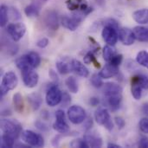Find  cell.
<instances>
[{
	"label": "cell",
	"instance_id": "obj_1",
	"mask_svg": "<svg viewBox=\"0 0 148 148\" xmlns=\"http://www.w3.org/2000/svg\"><path fill=\"white\" fill-rule=\"evenodd\" d=\"M1 129L3 134H9L15 138L16 140L21 135L22 133V126L21 124L15 120L10 119H3L1 120Z\"/></svg>",
	"mask_w": 148,
	"mask_h": 148
},
{
	"label": "cell",
	"instance_id": "obj_2",
	"mask_svg": "<svg viewBox=\"0 0 148 148\" xmlns=\"http://www.w3.org/2000/svg\"><path fill=\"white\" fill-rule=\"evenodd\" d=\"M18 84V79L16 75L13 71L6 72L2 79L0 86V95L4 96L9 91L13 90Z\"/></svg>",
	"mask_w": 148,
	"mask_h": 148
},
{
	"label": "cell",
	"instance_id": "obj_3",
	"mask_svg": "<svg viewBox=\"0 0 148 148\" xmlns=\"http://www.w3.org/2000/svg\"><path fill=\"white\" fill-rule=\"evenodd\" d=\"M22 140L28 146L34 147H42L44 146V140L39 134H36L30 130H23L21 133Z\"/></svg>",
	"mask_w": 148,
	"mask_h": 148
},
{
	"label": "cell",
	"instance_id": "obj_4",
	"mask_svg": "<svg viewBox=\"0 0 148 148\" xmlns=\"http://www.w3.org/2000/svg\"><path fill=\"white\" fill-rule=\"evenodd\" d=\"M68 118L75 125L82 124L87 118L86 111L81 106H71L68 110Z\"/></svg>",
	"mask_w": 148,
	"mask_h": 148
},
{
	"label": "cell",
	"instance_id": "obj_5",
	"mask_svg": "<svg viewBox=\"0 0 148 148\" xmlns=\"http://www.w3.org/2000/svg\"><path fill=\"white\" fill-rule=\"evenodd\" d=\"M95 120L99 125L104 126L108 131L111 132L113 130L114 123L111 120V117L108 109L102 108H98L95 113Z\"/></svg>",
	"mask_w": 148,
	"mask_h": 148
},
{
	"label": "cell",
	"instance_id": "obj_6",
	"mask_svg": "<svg viewBox=\"0 0 148 148\" xmlns=\"http://www.w3.org/2000/svg\"><path fill=\"white\" fill-rule=\"evenodd\" d=\"M21 71H22V78L24 85L29 88H33L36 87L39 82V75L34 70V69L28 67L22 69Z\"/></svg>",
	"mask_w": 148,
	"mask_h": 148
},
{
	"label": "cell",
	"instance_id": "obj_7",
	"mask_svg": "<svg viewBox=\"0 0 148 148\" xmlns=\"http://www.w3.org/2000/svg\"><path fill=\"white\" fill-rule=\"evenodd\" d=\"M62 97V94L61 90L59 89L57 85L53 84L47 90L46 96H45L46 103L49 107H56L59 103H61Z\"/></svg>",
	"mask_w": 148,
	"mask_h": 148
},
{
	"label": "cell",
	"instance_id": "obj_8",
	"mask_svg": "<svg viewBox=\"0 0 148 148\" xmlns=\"http://www.w3.org/2000/svg\"><path fill=\"white\" fill-rule=\"evenodd\" d=\"M7 32L13 41L18 42L26 33V26L23 23H13L7 26Z\"/></svg>",
	"mask_w": 148,
	"mask_h": 148
},
{
	"label": "cell",
	"instance_id": "obj_9",
	"mask_svg": "<svg viewBox=\"0 0 148 148\" xmlns=\"http://www.w3.org/2000/svg\"><path fill=\"white\" fill-rule=\"evenodd\" d=\"M101 36L107 44L114 46L119 39V29L112 25H105L102 29Z\"/></svg>",
	"mask_w": 148,
	"mask_h": 148
},
{
	"label": "cell",
	"instance_id": "obj_10",
	"mask_svg": "<svg viewBox=\"0 0 148 148\" xmlns=\"http://www.w3.org/2000/svg\"><path fill=\"white\" fill-rule=\"evenodd\" d=\"M119 38L122 42V44L126 46H130L134 44L136 40L134 30L126 27L121 28L119 29Z\"/></svg>",
	"mask_w": 148,
	"mask_h": 148
},
{
	"label": "cell",
	"instance_id": "obj_11",
	"mask_svg": "<svg viewBox=\"0 0 148 148\" xmlns=\"http://www.w3.org/2000/svg\"><path fill=\"white\" fill-rule=\"evenodd\" d=\"M44 23L48 29L57 30L59 28V17L55 10H48L44 15Z\"/></svg>",
	"mask_w": 148,
	"mask_h": 148
},
{
	"label": "cell",
	"instance_id": "obj_12",
	"mask_svg": "<svg viewBox=\"0 0 148 148\" xmlns=\"http://www.w3.org/2000/svg\"><path fill=\"white\" fill-rule=\"evenodd\" d=\"M84 140L89 147H101L102 144H103L101 137L95 132H88L84 135Z\"/></svg>",
	"mask_w": 148,
	"mask_h": 148
},
{
	"label": "cell",
	"instance_id": "obj_13",
	"mask_svg": "<svg viewBox=\"0 0 148 148\" xmlns=\"http://www.w3.org/2000/svg\"><path fill=\"white\" fill-rule=\"evenodd\" d=\"M71 67H72V70L75 71V73L77 74L79 76L87 78L89 75V71H88V68L79 60H76V59L72 60Z\"/></svg>",
	"mask_w": 148,
	"mask_h": 148
},
{
	"label": "cell",
	"instance_id": "obj_14",
	"mask_svg": "<svg viewBox=\"0 0 148 148\" xmlns=\"http://www.w3.org/2000/svg\"><path fill=\"white\" fill-rule=\"evenodd\" d=\"M66 5L72 11H86L89 8L85 0H68Z\"/></svg>",
	"mask_w": 148,
	"mask_h": 148
},
{
	"label": "cell",
	"instance_id": "obj_15",
	"mask_svg": "<svg viewBox=\"0 0 148 148\" xmlns=\"http://www.w3.org/2000/svg\"><path fill=\"white\" fill-rule=\"evenodd\" d=\"M119 74V67H116L114 65H112L110 63L106 64L101 70L100 71L99 75L103 78V79H109L112 78Z\"/></svg>",
	"mask_w": 148,
	"mask_h": 148
},
{
	"label": "cell",
	"instance_id": "obj_16",
	"mask_svg": "<svg viewBox=\"0 0 148 148\" xmlns=\"http://www.w3.org/2000/svg\"><path fill=\"white\" fill-rule=\"evenodd\" d=\"M122 90L121 86L115 82H108L104 86V94L106 97L115 95H122Z\"/></svg>",
	"mask_w": 148,
	"mask_h": 148
},
{
	"label": "cell",
	"instance_id": "obj_17",
	"mask_svg": "<svg viewBox=\"0 0 148 148\" xmlns=\"http://www.w3.org/2000/svg\"><path fill=\"white\" fill-rule=\"evenodd\" d=\"M132 16L134 20L140 24L148 23V9H140L135 10Z\"/></svg>",
	"mask_w": 148,
	"mask_h": 148
},
{
	"label": "cell",
	"instance_id": "obj_18",
	"mask_svg": "<svg viewBox=\"0 0 148 148\" xmlns=\"http://www.w3.org/2000/svg\"><path fill=\"white\" fill-rule=\"evenodd\" d=\"M27 99H28V102L29 103V106L33 111L38 110L40 108V107L42 106V96L37 93H32V94L29 95Z\"/></svg>",
	"mask_w": 148,
	"mask_h": 148
},
{
	"label": "cell",
	"instance_id": "obj_19",
	"mask_svg": "<svg viewBox=\"0 0 148 148\" xmlns=\"http://www.w3.org/2000/svg\"><path fill=\"white\" fill-rule=\"evenodd\" d=\"M134 32L136 37V40L142 42H148V29L143 26H136L134 28Z\"/></svg>",
	"mask_w": 148,
	"mask_h": 148
},
{
	"label": "cell",
	"instance_id": "obj_20",
	"mask_svg": "<svg viewBox=\"0 0 148 148\" xmlns=\"http://www.w3.org/2000/svg\"><path fill=\"white\" fill-rule=\"evenodd\" d=\"M56 69L61 75H67L72 70L71 62H69L66 59H61L56 62Z\"/></svg>",
	"mask_w": 148,
	"mask_h": 148
},
{
	"label": "cell",
	"instance_id": "obj_21",
	"mask_svg": "<svg viewBox=\"0 0 148 148\" xmlns=\"http://www.w3.org/2000/svg\"><path fill=\"white\" fill-rule=\"evenodd\" d=\"M53 128L60 134H67L69 132V127L66 122V119H56Z\"/></svg>",
	"mask_w": 148,
	"mask_h": 148
},
{
	"label": "cell",
	"instance_id": "obj_22",
	"mask_svg": "<svg viewBox=\"0 0 148 148\" xmlns=\"http://www.w3.org/2000/svg\"><path fill=\"white\" fill-rule=\"evenodd\" d=\"M13 105H14V108L15 110L19 113L22 114L23 112L24 109V103H23V96L21 95V94L19 93H16L13 95Z\"/></svg>",
	"mask_w": 148,
	"mask_h": 148
},
{
	"label": "cell",
	"instance_id": "obj_23",
	"mask_svg": "<svg viewBox=\"0 0 148 148\" xmlns=\"http://www.w3.org/2000/svg\"><path fill=\"white\" fill-rule=\"evenodd\" d=\"M108 103L112 108V110H116L120 108L122 101V95H115L107 97Z\"/></svg>",
	"mask_w": 148,
	"mask_h": 148
},
{
	"label": "cell",
	"instance_id": "obj_24",
	"mask_svg": "<svg viewBox=\"0 0 148 148\" xmlns=\"http://www.w3.org/2000/svg\"><path fill=\"white\" fill-rule=\"evenodd\" d=\"M131 83L139 84L143 89H148V77L145 75H137L132 77Z\"/></svg>",
	"mask_w": 148,
	"mask_h": 148
},
{
	"label": "cell",
	"instance_id": "obj_25",
	"mask_svg": "<svg viewBox=\"0 0 148 148\" xmlns=\"http://www.w3.org/2000/svg\"><path fill=\"white\" fill-rule=\"evenodd\" d=\"M24 13L28 17H36L39 16L40 13L39 6L35 3H30L25 7Z\"/></svg>",
	"mask_w": 148,
	"mask_h": 148
},
{
	"label": "cell",
	"instance_id": "obj_26",
	"mask_svg": "<svg viewBox=\"0 0 148 148\" xmlns=\"http://www.w3.org/2000/svg\"><path fill=\"white\" fill-rule=\"evenodd\" d=\"M26 56H27V58H28L30 67H32L33 69L37 68L39 66V64L41 63V57L36 52H29V53L26 54Z\"/></svg>",
	"mask_w": 148,
	"mask_h": 148
},
{
	"label": "cell",
	"instance_id": "obj_27",
	"mask_svg": "<svg viewBox=\"0 0 148 148\" xmlns=\"http://www.w3.org/2000/svg\"><path fill=\"white\" fill-rule=\"evenodd\" d=\"M66 86L69 89V91L72 94H76L79 91V86L78 83L75 80V78L74 76H69L67 78L66 82Z\"/></svg>",
	"mask_w": 148,
	"mask_h": 148
},
{
	"label": "cell",
	"instance_id": "obj_28",
	"mask_svg": "<svg viewBox=\"0 0 148 148\" xmlns=\"http://www.w3.org/2000/svg\"><path fill=\"white\" fill-rule=\"evenodd\" d=\"M136 62L140 66H143L148 69V52L147 50H141L137 54Z\"/></svg>",
	"mask_w": 148,
	"mask_h": 148
},
{
	"label": "cell",
	"instance_id": "obj_29",
	"mask_svg": "<svg viewBox=\"0 0 148 148\" xmlns=\"http://www.w3.org/2000/svg\"><path fill=\"white\" fill-rule=\"evenodd\" d=\"M15 138H13L12 136L3 134L1 137V143L0 146L1 147L6 148V147H12L15 144Z\"/></svg>",
	"mask_w": 148,
	"mask_h": 148
},
{
	"label": "cell",
	"instance_id": "obj_30",
	"mask_svg": "<svg viewBox=\"0 0 148 148\" xmlns=\"http://www.w3.org/2000/svg\"><path fill=\"white\" fill-rule=\"evenodd\" d=\"M9 20V9L6 5L3 4L0 7V25L5 26Z\"/></svg>",
	"mask_w": 148,
	"mask_h": 148
},
{
	"label": "cell",
	"instance_id": "obj_31",
	"mask_svg": "<svg viewBox=\"0 0 148 148\" xmlns=\"http://www.w3.org/2000/svg\"><path fill=\"white\" fill-rule=\"evenodd\" d=\"M116 54V51H115V49L111 46V45H106L104 48H103V52H102V55H103V58L106 62H109L111 60V58Z\"/></svg>",
	"mask_w": 148,
	"mask_h": 148
},
{
	"label": "cell",
	"instance_id": "obj_32",
	"mask_svg": "<svg viewBox=\"0 0 148 148\" xmlns=\"http://www.w3.org/2000/svg\"><path fill=\"white\" fill-rule=\"evenodd\" d=\"M131 85H132L131 86V93H132L133 97L137 101L140 100L142 97L143 88L139 84H136V83H131Z\"/></svg>",
	"mask_w": 148,
	"mask_h": 148
},
{
	"label": "cell",
	"instance_id": "obj_33",
	"mask_svg": "<svg viewBox=\"0 0 148 148\" xmlns=\"http://www.w3.org/2000/svg\"><path fill=\"white\" fill-rule=\"evenodd\" d=\"M16 67H17L19 69H21V70L23 69H25V68L30 67V65H29V61H28V58H27V56H26V55H24V56H23L17 58V59L16 60ZM30 68H32V67H30Z\"/></svg>",
	"mask_w": 148,
	"mask_h": 148
},
{
	"label": "cell",
	"instance_id": "obj_34",
	"mask_svg": "<svg viewBox=\"0 0 148 148\" xmlns=\"http://www.w3.org/2000/svg\"><path fill=\"white\" fill-rule=\"evenodd\" d=\"M84 62L88 64V63H94L96 68H100V63L96 61L95 56H94V53L92 51L87 53V55L84 56Z\"/></svg>",
	"mask_w": 148,
	"mask_h": 148
},
{
	"label": "cell",
	"instance_id": "obj_35",
	"mask_svg": "<svg viewBox=\"0 0 148 148\" xmlns=\"http://www.w3.org/2000/svg\"><path fill=\"white\" fill-rule=\"evenodd\" d=\"M91 84L95 87V88H101L103 85V82H102V77L99 75V74H94L91 76Z\"/></svg>",
	"mask_w": 148,
	"mask_h": 148
},
{
	"label": "cell",
	"instance_id": "obj_36",
	"mask_svg": "<svg viewBox=\"0 0 148 148\" xmlns=\"http://www.w3.org/2000/svg\"><path fill=\"white\" fill-rule=\"evenodd\" d=\"M70 147L74 148H88L89 147L88 145L87 144V142L85 141V140H82V139H76L70 142Z\"/></svg>",
	"mask_w": 148,
	"mask_h": 148
},
{
	"label": "cell",
	"instance_id": "obj_37",
	"mask_svg": "<svg viewBox=\"0 0 148 148\" xmlns=\"http://www.w3.org/2000/svg\"><path fill=\"white\" fill-rule=\"evenodd\" d=\"M122 60H123V56H122L121 54H119V55L115 54V55L111 58V60L108 62V63H110V64H112V65H114V66H116V67H119V66L121 64Z\"/></svg>",
	"mask_w": 148,
	"mask_h": 148
},
{
	"label": "cell",
	"instance_id": "obj_38",
	"mask_svg": "<svg viewBox=\"0 0 148 148\" xmlns=\"http://www.w3.org/2000/svg\"><path fill=\"white\" fill-rule=\"evenodd\" d=\"M139 126H140V129L142 133L148 134V117H145V118L141 119L139 123Z\"/></svg>",
	"mask_w": 148,
	"mask_h": 148
},
{
	"label": "cell",
	"instance_id": "obj_39",
	"mask_svg": "<svg viewBox=\"0 0 148 148\" xmlns=\"http://www.w3.org/2000/svg\"><path fill=\"white\" fill-rule=\"evenodd\" d=\"M71 102V98L69 96V95L66 92H64L62 94V101L61 103L62 105V107H68Z\"/></svg>",
	"mask_w": 148,
	"mask_h": 148
},
{
	"label": "cell",
	"instance_id": "obj_40",
	"mask_svg": "<svg viewBox=\"0 0 148 148\" xmlns=\"http://www.w3.org/2000/svg\"><path fill=\"white\" fill-rule=\"evenodd\" d=\"M49 43V40L46 37H42L41 39H39L37 42H36V46L38 48H41V49H44L46 48Z\"/></svg>",
	"mask_w": 148,
	"mask_h": 148
},
{
	"label": "cell",
	"instance_id": "obj_41",
	"mask_svg": "<svg viewBox=\"0 0 148 148\" xmlns=\"http://www.w3.org/2000/svg\"><path fill=\"white\" fill-rule=\"evenodd\" d=\"M114 121H115V124L117 125L119 129H122L126 126V121H125V120L122 117H120V116L115 117Z\"/></svg>",
	"mask_w": 148,
	"mask_h": 148
},
{
	"label": "cell",
	"instance_id": "obj_42",
	"mask_svg": "<svg viewBox=\"0 0 148 148\" xmlns=\"http://www.w3.org/2000/svg\"><path fill=\"white\" fill-rule=\"evenodd\" d=\"M140 147L141 148H148V138L146 136L141 137V139L140 140V143H139Z\"/></svg>",
	"mask_w": 148,
	"mask_h": 148
},
{
	"label": "cell",
	"instance_id": "obj_43",
	"mask_svg": "<svg viewBox=\"0 0 148 148\" xmlns=\"http://www.w3.org/2000/svg\"><path fill=\"white\" fill-rule=\"evenodd\" d=\"M36 127L40 131H42V132H45V131L48 130V127H47L44 123H42V121H36Z\"/></svg>",
	"mask_w": 148,
	"mask_h": 148
},
{
	"label": "cell",
	"instance_id": "obj_44",
	"mask_svg": "<svg viewBox=\"0 0 148 148\" xmlns=\"http://www.w3.org/2000/svg\"><path fill=\"white\" fill-rule=\"evenodd\" d=\"M49 77L56 82H57L59 81V78H58V75L56 74V72L53 69H49Z\"/></svg>",
	"mask_w": 148,
	"mask_h": 148
},
{
	"label": "cell",
	"instance_id": "obj_45",
	"mask_svg": "<svg viewBox=\"0 0 148 148\" xmlns=\"http://www.w3.org/2000/svg\"><path fill=\"white\" fill-rule=\"evenodd\" d=\"M10 15L13 16V19L16 20V19H19L21 16H20V14L19 12L17 11V10L16 8H10Z\"/></svg>",
	"mask_w": 148,
	"mask_h": 148
},
{
	"label": "cell",
	"instance_id": "obj_46",
	"mask_svg": "<svg viewBox=\"0 0 148 148\" xmlns=\"http://www.w3.org/2000/svg\"><path fill=\"white\" fill-rule=\"evenodd\" d=\"M99 103H100V101H99V99L96 98V97H92V98H90V100H89V104H90L91 106H93V107L98 106Z\"/></svg>",
	"mask_w": 148,
	"mask_h": 148
},
{
	"label": "cell",
	"instance_id": "obj_47",
	"mask_svg": "<svg viewBox=\"0 0 148 148\" xmlns=\"http://www.w3.org/2000/svg\"><path fill=\"white\" fill-rule=\"evenodd\" d=\"M92 125H93V121H92V119L85 120V121H84V126H85V128H86L87 130L90 129L91 127H92Z\"/></svg>",
	"mask_w": 148,
	"mask_h": 148
},
{
	"label": "cell",
	"instance_id": "obj_48",
	"mask_svg": "<svg viewBox=\"0 0 148 148\" xmlns=\"http://www.w3.org/2000/svg\"><path fill=\"white\" fill-rule=\"evenodd\" d=\"M141 111H142V113H143L145 115L148 116V103H144V104L142 105Z\"/></svg>",
	"mask_w": 148,
	"mask_h": 148
},
{
	"label": "cell",
	"instance_id": "obj_49",
	"mask_svg": "<svg viewBox=\"0 0 148 148\" xmlns=\"http://www.w3.org/2000/svg\"><path fill=\"white\" fill-rule=\"evenodd\" d=\"M108 148H121V146L114 144V143H108Z\"/></svg>",
	"mask_w": 148,
	"mask_h": 148
},
{
	"label": "cell",
	"instance_id": "obj_50",
	"mask_svg": "<svg viewBox=\"0 0 148 148\" xmlns=\"http://www.w3.org/2000/svg\"><path fill=\"white\" fill-rule=\"evenodd\" d=\"M42 118L43 119H45V120H47L48 119V117H49V114L47 113V111H43V112H42Z\"/></svg>",
	"mask_w": 148,
	"mask_h": 148
},
{
	"label": "cell",
	"instance_id": "obj_51",
	"mask_svg": "<svg viewBox=\"0 0 148 148\" xmlns=\"http://www.w3.org/2000/svg\"><path fill=\"white\" fill-rule=\"evenodd\" d=\"M43 1H48V0H43Z\"/></svg>",
	"mask_w": 148,
	"mask_h": 148
}]
</instances>
